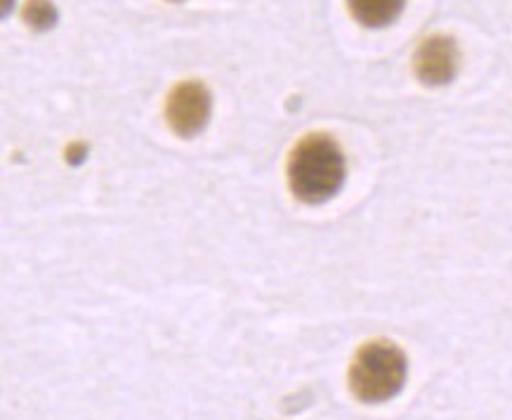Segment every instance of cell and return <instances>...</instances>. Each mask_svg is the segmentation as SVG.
Instances as JSON below:
<instances>
[{"instance_id": "cell-1", "label": "cell", "mask_w": 512, "mask_h": 420, "mask_svg": "<svg viewBox=\"0 0 512 420\" xmlns=\"http://www.w3.org/2000/svg\"><path fill=\"white\" fill-rule=\"evenodd\" d=\"M288 187L298 201L319 206L333 199L345 182V154L326 133H310L293 147L286 166Z\"/></svg>"}, {"instance_id": "cell-2", "label": "cell", "mask_w": 512, "mask_h": 420, "mask_svg": "<svg viewBox=\"0 0 512 420\" xmlns=\"http://www.w3.org/2000/svg\"><path fill=\"white\" fill-rule=\"evenodd\" d=\"M406 380V357L390 340L361 345L350 364V390L364 404L397 397Z\"/></svg>"}, {"instance_id": "cell-3", "label": "cell", "mask_w": 512, "mask_h": 420, "mask_svg": "<svg viewBox=\"0 0 512 420\" xmlns=\"http://www.w3.org/2000/svg\"><path fill=\"white\" fill-rule=\"evenodd\" d=\"M213 97L201 81H182L166 97V121L180 137H194L206 128Z\"/></svg>"}, {"instance_id": "cell-4", "label": "cell", "mask_w": 512, "mask_h": 420, "mask_svg": "<svg viewBox=\"0 0 512 420\" xmlns=\"http://www.w3.org/2000/svg\"><path fill=\"white\" fill-rule=\"evenodd\" d=\"M461 52L451 36H430L413 55V71L423 85H446L458 74Z\"/></svg>"}, {"instance_id": "cell-5", "label": "cell", "mask_w": 512, "mask_h": 420, "mask_svg": "<svg viewBox=\"0 0 512 420\" xmlns=\"http://www.w3.org/2000/svg\"><path fill=\"white\" fill-rule=\"evenodd\" d=\"M406 0H347V10L359 24L369 29L392 24L402 15Z\"/></svg>"}, {"instance_id": "cell-6", "label": "cell", "mask_w": 512, "mask_h": 420, "mask_svg": "<svg viewBox=\"0 0 512 420\" xmlns=\"http://www.w3.org/2000/svg\"><path fill=\"white\" fill-rule=\"evenodd\" d=\"M24 22L34 31H48L57 22V10L50 0H29L24 5Z\"/></svg>"}]
</instances>
